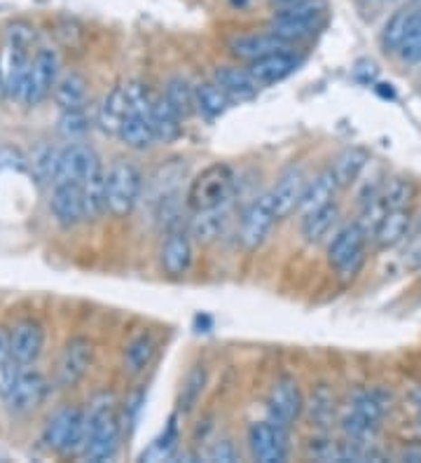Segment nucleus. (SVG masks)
Returning <instances> with one entry per match:
<instances>
[{
  "label": "nucleus",
  "instance_id": "nucleus-29",
  "mask_svg": "<svg viewBox=\"0 0 421 463\" xmlns=\"http://www.w3.org/2000/svg\"><path fill=\"white\" fill-rule=\"evenodd\" d=\"M337 190H342V187H340V183H337L332 169L321 171L316 178H311V181L307 183V190H304L300 211H302V213H307V211L319 209V206H326V203L335 202Z\"/></svg>",
  "mask_w": 421,
  "mask_h": 463
},
{
  "label": "nucleus",
  "instance_id": "nucleus-25",
  "mask_svg": "<svg viewBox=\"0 0 421 463\" xmlns=\"http://www.w3.org/2000/svg\"><path fill=\"white\" fill-rule=\"evenodd\" d=\"M340 221V206L335 202L311 209L302 213V222H300V232H302L304 241L319 243L332 232V227Z\"/></svg>",
  "mask_w": 421,
  "mask_h": 463
},
{
  "label": "nucleus",
  "instance_id": "nucleus-31",
  "mask_svg": "<svg viewBox=\"0 0 421 463\" xmlns=\"http://www.w3.org/2000/svg\"><path fill=\"white\" fill-rule=\"evenodd\" d=\"M150 122L155 127V134H158V141L171 143L176 141L183 131V119L178 118L174 108L168 106V101L164 97H155L150 110Z\"/></svg>",
  "mask_w": 421,
  "mask_h": 463
},
{
  "label": "nucleus",
  "instance_id": "nucleus-43",
  "mask_svg": "<svg viewBox=\"0 0 421 463\" xmlns=\"http://www.w3.org/2000/svg\"><path fill=\"white\" fill-rule=\"evenodd\" d=\"M335 412V407H332V396L326 393V391H319L314 398H311V417L316 421H328Z\"/></svg>",
  "mask_w": 421,
  "mask_h": 463
},
{
  "label": "nucleus",
  "instance_id": "nucleus-28",
  "mask_svg": "<svg viewBox=\"0 0 421 463\" xmlns=\"http://www.w3.org/2000/svg\"><path fill=\"white\" fill-rule=\"evenodd\" d=\"M118 138L127 147H134V150H146V147H150L152 143L158 141V134H155V127L150 122V115H127V119H124L118 131Z\"/></svg>",
  "mask_w": 421,
  "mask_h": 463
},
{
  "label": "nucleus",
  "instance_id": "nucleus-24",
  "mask_svg": "<svg viewBox=\"0 0 421 463\" xmlns=\"http://www.w3.org/2000/svg\"><path fill=\"white\" fill-rule=\"evenodd\" d=\"M410 227L412 218L407 209L384 211V215L379 218L377 227L372 230V239H375V243L379 249H393V246H398V243L407 237Z\"/></svg>",
  "mask_w": 421,
  "mask_h": 463
},
{
  "label": "nucleus",
  "instance_id": "nucleus-30",
  "mask_svg": "<svg viewBox=\"0 0 421 463\" xmlns=\"http://www.w3.org/2000/svg\"><path fill=\"white\" fill-rule=\"evenodd\" d=\"M195 99L196 110L206 115L208 119H215L230 110L232 99L225 94L223 87L215 80H204L199 85H195Z\"/></svg>",
  "mask_w": 421,
  "mask_h": 463
},
{
  "label": "nucleus",
  "instance_id": "nucleus-23",
  "mask_svg": "<svg viewBox=\"0 0 421 463\" xmlns=\"http://www.w3.org/2000/svg\"><path fill=\"white\" fill-rule=\"evenodd\" d=\"M129 113H131V106H129V97H127L124 85L112 87L106 97H103L99 110H96V125L101 127L106 134L118 136L120 127H122V122L127 119V115Z\"/></svg>",
  "mask_w": 421,
  "mask_h": 463
},
{
  "label": "nucleus",
  "instance_id": "nucleus-10",
  "mask_svg": "<svg viewBox=\"0 0 421 463\" xmlns=\"http://www.w3.org/2000/svg\"><path fill=\"white\" fill-rule=\"evenodd\" d=\"M101 159L96 155L94 147L84 143H71L63 150H59V166H56L54 185L59 183H82L91 174L101 171Z\"/></svg>",
  "mask_w": 421,
  "mask_h": 463
},
{
  "label": "nucleus",
  "instance_id": "nucleus-12",
  "mask_svg": "<svg viewBox=\"0 0 421 463\" xmlns=\"http://www.w3.org/2000/svg\"><path fill=\"white\" fill-rule=\"evenodd\" d=\"M276 221H279V218H276L272 194L267 193L263 194V197L255 199L242 218V234H239V239H242L244 249H260V246L267 241V237H270V232Z\"/></svg>",
  "mask_w": 421,
  "mask_h": 463
},
{
  "label": "nucleus",
  "instance_id": "nucleus-27",
  "mask_svg": "<svg viewBox=\"0 0 421 463\" xmlns=\"http://www.w3.org/2000/svg\"><path fill=\"white\" fill-rule=\"evenodd\" d=\"M159 349V342L158 337L152 333H140L131 339L127 349H124V356H122V365H124V373L129 374H140L146 373L148 367H150L152 358L158 354Z\"/></svg>",
  "mask_w": 421,
  "mask_h": 463
},
{
  "label": "nucleus",
  "instance_id": "nucleus-46",
  "mask_svg": "<svg viewBox=\"0 0 421 463\" xmlns=\"http://www.w3.org/2000/svg\"><path fill=\"white\" fill-rule=\"evenodd\" d=\"M7 99V82L5 75H3V68H0V101H5Z\"/></svg>",
  "mask_w": 421,
  "mask_h": 463
},
{
  "label": "nucleus",
  "instance_id": "nucleus-42",
  "mask_svg": "<svg viewBox=\"0 0 421 463\" xmlns=\"http://www.w3.org/2000/svg\"><path fill=\"white\" fill-rule=\"evenodd\" d=\"M33 40H35V33L28 24H12L10 29H7V45H17V47H26V50H31Z\"/></svg>",
  "mask_w": 421,
  "mask_h": 463
},
{
  "label": "nucleus",
  "instance_id": "nucleus-9",
  "mask_svg": "<svg viewBox=\"0 0 421 463\" xmlns=\"http://www.w3.org/2000/svg\"><path fill=\"white\" fill-rule=\"evenodd\" d=\"M286 426L276 421H253L248 426V449L253 458L263 463H279L286 458L288 442H286Z\"/></svg>",
  "mask_w": 421,
  "mask_h": 463
},
{
  "label": "nucleus",
  "instance_id": "nucleus-33",
  "mask_svg": "<svg viewBox=\"0 0 421 463\" xmlns=\"http://www.w3.org/2000/svg\"><path fill=\"white\" fill-rule=\"evenodd\" d=\"M84 199V213L87 221H99L106 213V171H96L87 181L80 183Z\"/></svg>",
  "mask_w": 421,
  "mask_h": 463
},
{
  "label": "nucleus",
  "instance_id": "nucleus-37",
  "mask_svg": "<svg viewBox=\"0 0 421 463\" xmlns=\"http://www.w3.org/2000/svg\"><path fill=\"white\" fill-rule=\"evenodd\" d=\"M412 17H415V12L412 10H400V12H396L391 19H388L387 26H384V33H382L384 50L398 52V47L403 45L405 35H407V31H410Z\"/></svg>",
  "mask_w": 421,
  "mask_h": 463
},
{
  "label": "nucleus",
  "instance_id": "nucleus-39",
  "mask_svg": "<svg viewBox=\"0 0 421 463\" xmlns=\"http://www.w3.org/2000/svg\"><path fill=\"white\" fill-rule=\"evenodd\" d=\"M28 165L33 166V174L38 175L40 183H52L54 185L56 166H59V150H54V147H40Z\"/></svg>",
  "mask_w": 421,
  "mask_h": 463
},
{
  "label": "nucleus",
  "instance_id": "nucleus-35",
  "mask_svg": "<svg viewBox=\"0 0 421 463\" xmlns=\"http://www.w3.org/2000/svg\"><path fill=\"white\" fill-rule=\"evenodd\" d=\"M415 197V185L407 178H387V181L379 185V193H377V199L384 206V211L393 209H407Z\"/></svg>",
  "mask_w": 421,
  "mask_h": 463
},
{
  "label": "nucleus",
  "instance_id": "nucleus-7",
  "mask_svg": "<svg viewBox=\"0 0 421 463\" xmlns=\"http://www.w3.org/2000/svg\"><path fill=\"white\" fill-rule=\"evenodd\" d=\"M388 410V396L384 391H359L351 396L347 405V412L342 417V429L349 438L363 440L370 433H375L379 421Z\"/></svg>",
  "mask_w": 421,
  "mask_h": 463
},
{
  "label": "nucleus",
  "instance_id": "nucleus-8",
  "mask_svg": "<svg viewBox=\"0 0 421 463\" xmlns=\"http://www.w3.org/2000/svg\"><path fill=\"white\" fill-rule=\"evenodd\" d=\"M59 71H62L59 52L52 50V47L38 50V54L31 61V71H28L26 85H24L19 101L24 106H38L40 101H45L47 94L54 90L56 80H59Z\"/></svg>",
  "mask_w": 421,
  "mask_h": 463
},
{
  "label": "nucleus",
  "instance_id": "nucleus-34",
  "mask_svg": "<svg viewBox=\"0 0 421 463\" xmlns=\"http://www.w3.org/2000/svg\"><path fill=\"white\" fill-rule=\"evenodd\" d=\"M365 165H368V153L360 150V147H349V150H344V153L332 162L330 169L332 174H335L340 187H349L359 181V175L360 171L365 169Z\"/></svg>",
  "mask_w": 421,
  "mask_h": 463
},
{
  "label": "nucleus",
  "instance_id": "nucleus-22",
  "mask_svg": "<svg viewBox=\"0 0 421 463\" xmlns=\"http://www.w3.org/2000/svg\"><path fill=\"white\" fill-rule=\"evenodd\" d=\"M214 80L225 90V94L232 101H251L260 91V82L253 78L248 68H236V66H218L214 71Z\"/></svg>",
  "mask_w": 421,
  "mask_h": 463
},
{
  "label": "nucleus",
  "instance_id": "nucleus-15",
  "mask_svg": "<svg viewBox=\"0 0 421 463\" xmlns=\"http://www.w3.org/2000/svg\"><path fill=\"white\" fill-rule=\"evenodd\" d=\"M50 211L54 215V221L62 227H75L82 221H87L82 187L78 183H59V185H54L50 199Z\"/></svg>",
  "mask_w": 421,
  "mask_h": 463
},
{
  "label": "nucleus",
  "instance_id": "nucleus-48",
  "mask_svg": "<svg viewBox=\"0 0 421 463\" xmlns=\"http://www.w3.org/2000/svg\"><path fill=\"white\" fill-rule=\"evenodd\" d=\"M416 232L421 234V213H419V218H416Z\"/></svg>",
  "mask_w": 421,
  "mask_h": 463
},
{
  "label": "nucleus",
  "instance_id": "nucleus-6",
  "mask_svg": "<svg viewBox=\"0 0 421 463\" xmlns=\"http://www.w3.org/2000/svg\"><path fill=\"white\" fill-rule=\"evenodd\" d=\"M87 435V410L66 405L56 410L43 430V442L56 454H80Z\"/></svg>",
  "mask_w": 421,
  "mask_h": 463
},
{
  "label": "nucleus",
  "instance_id": "nucleus-1",
  "mask_svg": "<svg viewBox=\"0 0 421 463\" xmlns=\"http://www.w3.org/2000/svg\"><path fill=\"white\" fill-rule=\"evenodd\" d=\"M120 438H122V417L115 396L99 393L91 398L87 410V435H84L82 458L94 463L110 461L118 454Z\"/></svg>",
  "mask_w": 421,
  "mask_h": 463
},
{
  "label": "nucleus",
  "instance_id": "nucleus-11",
  "mask_svg": "<svg viewBox=\"0 0 421 463\" xmlns=\"http://www.w3.org/2000/svg\"><path fill=\"white\" fill-rule=\"evenodd\" d=\"M304 410L302 389H300L298 379L281 377L276 379L267 396V412L272 421L281 426H291L300 419Z\"/></svg>",
  "mask_w": 421,
  "mask_h": 463
},
{
  "label": "nucleus",
  "instance_id": "nucleus-38",
  "mask_svg": "<svg viewBox=\"0 0 421 463\" xmlns=\"http://www.w3.org/2000/svg\"><path fill=\"white\" fill-rule=\"evenodd\" d=\"M204 386H206V370L202 365L192 367L190 373H187L186 382H183V391H180V410L187 412L192 407L196 405V401L202 398Z\"/></svg>",
  "mask_w": 421,
  "mask_h": 463
},
{
  "label": "nucleus",
  "instance_id": "nucleus-47",
  "mask_svg": "<svg viewBox=\"0 0 421 463\" xmlns=\"http://www.w3.org/2000/svg\"><path fill=\"white\" fill-rule=\"evenodd\" d=\"M270 3H274L276 7H281V5H288V3H292V0H270Z\"/></svg>",
  "mask_w": 421,
  "mask_h": 463
},
{
  "label": "nucleus",
  "instance_id": "nucleus-32",
  "mask_svg": "<svg viewBox=\"0 0 421 463\" xmlns=\"http://www.w3.org/2000/svg\"><path fill=\"white\" fill-rule=\"evenodd\" d=\"M162 97L167 99L168 106L178 113L180 119H187L196 110L195 87H192L186 78H180V75H174V78L167 80Z\"/></svg>",
  "mask_w": 421,
  "mask_h": 463
},
{
  "label": "nucleus",
  "instance_id": "nucleus-5",
  "mask_svg": "<svg viewBox=\"0 0 421 463\" xmlns=\"http://www.w3.org/2000/svg\"><path fill=\"white\" fill-rule=\"evenodd\" d=\"M368 239H370V234H368L359 222L344 225L342 230L332 237L330 246H328V262H330L337 279L351 281V279L359 277V271L363 269L365 265Z\"/></svg>",
  "mask_w": 421,
  "mask_h": 463
},
{
  "label": "nucleus",
  "instance_id": "nucleus-40",
  "mask_svg": "<svg viewBox=\"0 0 421 463\" xmlns=\"http://www.w3.org/2000/svg\"><path fill=\"white\" fill-rule=\"evenodd\" d=\"M403 61L407 63H416L421 61V10L415 12V17H412L410 31L405 35L403 45L398 47L396 52Z\"/></svg>",
  "mask_w": 421,
  "mask_h": 463
},
{
  "label": "nucleus",
  "instance_id": "nucleus-19",
  "mask_svg": "<svg viewBox=\"0 0 421 463\" xmlns=\"http://www.w3.org/2000/svg\"><path fill=\"white\" fill-rule=\"evenodd\" d=\"M291 50V43L281 40L279 35H274L272 31L267 33H248V35H236L230 40V52L236 59H244V61H255V59H263L267 54H274V52Z\"/></svg>",
  "mask_w": 421,
  "mask_h": 463
},
{
  "label": "nucleus",
  "instance_id": "nucleus-44",
  "mask_svg": "<svg viewBox=\"0 0 421 463\" xmlns=\"http://www.w3.org/2000/svg\"><path fill=\"white\" fill-rule=\"evenodd\" d=\"M206 458L208 461L230 463V461H236V458H239V454H236V447L232 445V440H220V442H215L211 449H208Z\"/></svg>",
  "mask_w": 421,
  "mask_h": 463
},
{
  "label": "nucleus",
  "instance_id": "nucleus-36",
  "mask_svg": "<svg viewBox=\"0 0 421 463\" xmlns=\"http://www.w3.org/2000/svg\"><path fill=\"white\" fill-rule=\"evenodd\" d=\"M227 225V213L225 209L202 211L190 225V237H195L199 243H211L220 237Z\"/></svg>",
  "mask_w": 421,
  "mask_h": 463
},
{
  "label": "nucleus",
  "instance_id": "nucleus-20",
  "mask_svg": "<svg viewBox=\"0 0 421 463\" xmlns=\"http://www.w3.org/2000/svg\"><path fill=\"white\" fill-rule=\"evenodd\" d=\"M298 57H295L291 50H283L274 52V54H267V57L263 59H255V61L248 63V71H251L253 78L258 80L260 85L267 87L291 78V75L298 71Z\"/></svg>",
  "mask_w": 421,
  "mask_h": 463
},
{
  "label": "nucleus",
  "instance_id": "nucleus-17",
  "mask_svg": "<svg viewBox=\"0 0 421 463\" xmlns=\"http://www.w3.org/2000/svg\"><path fill=\"white\" fill-rule=\"evenodd\" d=\"M309 178L304 175L302 169H291L288 174H283L279 178L274 187H272V202H274L276 218L283 221L288 215H292L295 211H300V203H302L304 190H307Z\"/></svg>",
  "mask_w": 421,
  "mask_h": 463
},
{
  "label": "nucleus",
  "instance_id": "nucleus-41",
  "mask_svg": "<svg viewBox=\"0 0 421 463\" xmlns=\"http://www.w3.org/2000/svg\"><path fill=\"white\" fill-rule=\"evenodd\" d=\"M59 129H62V134L71 136V138L78 134H84V131L90 129V127H87V119H84V110H71V113H63Z\"/></svg>",
  "mask_w": 421,
  "mask_h": 463
},
{
  "label": "nucleus",
  "instance_id": "nucleus-4",
  "mask_svg": "<svg viewBox=\"0 0 421 463\" xmlns=\"http://www.w3.org/2000/svg\"><path fill=\"white\" fill-rule=\"evenodd\" d=\"M143 193V175L129 159H115L106 171V211L115 218H127Z\"/></svg>",
  "mask_w": 421,
  "mask_h": 463
},
{
  "label": "nucleus",
  "instance_id": "nucleus-26",
  "mask_svg": "<svg viewBox=\"0 0 421 463\" xmlns=\"http://www.w3.org/2000/svg\"><path fill=\"white\" fill-rule=\"evenodd\" d=\"M87 94H90V85H87L84 75L66 73L56 80L54 101L56 106L62 108L63 113L84 110V106H87Z\"/></svg>",
  "mask_w": 421,
  "mask_h": 463
},
{
  "label": "nucleus",
  "instance_id": "nucleus-14",
  "mask_svg": "<svg viewBox=\"0 0 421 463\" xmlns=\"http://www.w3.org/2000/svg\"><path fill=\"white\" fill-rule=\"evenodd\" d=\"M159 265L167 277H186L192 265V239L186 230L174 227L167 232L159 249Z\"/></svg>",
  "mask_w": 421,
  "mask_h": 463
},
{
  "label": "nucleus",
  "instance_id": "nucleus-16",
  "mask_svg": "<svg viewBox=\"0 0 421 463\" xmlns=\"http://www.w3.org/2000/svg\"><path fill=\"white\" fill-rule=\"evenodd\" d=\"M45 349V330L35 321H22L10 333V356L14 363L33 365Z\"/></svg>",
  "mask_w": 421,
  "mask_h": 463
},
{
  "label": "nucleus",
  "instance_id": "nucleus-2",
  "mask_svg": "<svg viewBox=\"0 0 421 463\" xmlns=\"http://www.w3.org/2000/svg\"><path fill=\"white\" fill-rule=\"evenodd\" d=\"M50 393L45 374L33 365L5 363L0 370V402L12 414H28L38 410Z\"/></svg>",
  "mask_w": 421,
  "mask_h": 463
},
{
  "label": "nucleus",
  "instance_id": "nucleus-13",
  "mask_svg": "<svg viewBox=\"0 0 421 463\" xmlns=\"http://www.w3.org/2000/svg\"><path fill=\"white\" fill-rule=\"evenodd\" d=\"M94 358V345L87 337L68 339L63 346L59 363H56V386L62 389H73L80 379L87 374Z\"/></svg>",
  "mask_w": 421,
  "mask_h": 463
},
{
  "label": "nucleus",
  "instance_id": "nucleus-18",
  "mask_svg": "<svg viewBox=\"0 0 421 463\" xmlns=\"http://www.w3.org/2000/svg\"><path fill=\"white\" fill-rule=\"evenodd\" d=\"M31 50L17 45H7L5 50L0 52V68H3V75H5L7 82V99H14L19 101L22 97L24 85H26L28 71H31Z\"/></svg>",
  "mask_w": 421,
  "mask_h": 463
},
{
  "label": "nucleus",
  "instance_id": "nucleus-3",
  "mask_svg": "<svg viewBox=\"0 0 421 463\" xmlns=\"http://www.w3.org/2000/svg\"><path fill=\"white\" fill-rule=\"evenodd\" d=\"M234 190L236 178L232 166L223 165V162H215V165H208L206 169H202L192 178L190 190H187L186 197L187 206L195 213L225 209L230 203V199L234 197Z\"/></svg>",
  "mask_w": 421,
  "mask_h": 463
},
{
  "label": "nucleus",
  "instance_id": "nucleus-21",
  "mask_svg": "<svg viewBox=\"0 0 421 463\" xmlns=\"http://www.w3.org/2000/svg\"><path fill=\"white\" fill-rule=\"evenodd\" d=\"M323 19L326 17H316V14H286V12H276L274 19L267 26V31H272L281 40H286V43L292 45V43H300V40H307L319 33V29L323 26Z\"/></svg>",
  "mask_w": 421,
  "mask_h": 463
},
{
  "label": "nucleus",
  "instance_id": "nucleus-45",
  "mask_svg": "<svg viewBox=\"0 0 421 463\" xmlns=\"http://www.w3.org/2000/svg\"><path fill=\"white\" fill-rule=\"evenodd\" d=\"M10 361V333H7L5 328H0V370H3V365Z\"/></svg>",
  "mask_w": 421,
  "mask_h": 463
}]
</instances>
